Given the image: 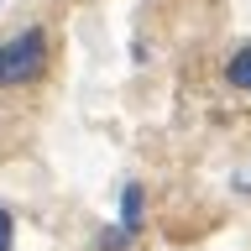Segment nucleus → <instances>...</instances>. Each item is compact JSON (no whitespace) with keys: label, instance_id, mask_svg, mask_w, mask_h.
I'll return each instance as SVG.
<instances>
[{"label":"nucleus","instance_id":"1","mask_svg":"<svg viewBox=\"0 0 251 251\" xmlns=\"http://www.w3.org/2000/svg\"><path fill=\"white\" fill-rule=\"evenodd\" d=\"M42 68H47V31L42 26H21L11 42H0V89L31 84Z\"/></svg>","mask_w":251,"mask_h":251},{"label":"nucleus","instance_id":"6","mask_svg":"<svg viewBox=\"0 0 251 251\" xmlns=\"http://www.w3.org/2000/svg\"><path fill=\"white\" fill-rule=\"evenodd\" d=\"M235 188H251V173H241V178H235Z\"/></svg>","mask_w":251,"mask_h":251},{"label":"nucleus","instance_id":"4","mask_svg":"<svg viewBox=\"0 0 251 251\" xmlns=\"http://www.w3.org/2000/svg\"><path fill=\"white\" fill-rule=\"evenodd\" d=\"M131 246V230H126V225H105V230H100V251H126Z\"/></svg>","mask_w":251,"mask_h":251},{"label":"nucleus","instance_id":"3","mask_svg":"<svg viewBox=\"0 0 251 251\" xmlns=\"http://www.w3.org/2000/svg\"><path fill=\"white\" fill-rule=\"evenodd\" d=\"M225 74H230V84H235V89H246V94H251V47H241V52L225 63Z\"/></svg>","mask_w":251,"mask_h":251},{"label":"nucleus","instance_id":"5","mask_svg":"<svg viewBox=\"0 0 251 251\" xmlns=\"http://www.w3.org/2000/svg\"><path fill=\"white\" fill-rule=\"evenodd\" d=\"M11 230H16V220H11V209H0V251H11Z\"/></svg>","mask_w":251,"mask_h":251},{"label":"nucleus","instance_id":"2","mask_svg":"<svg viewBox=\"0 0 251 251\" xmlns=\"http://www.w3.org/2000/svg\"><path fill=\"white\" fill-rule=\"evenodd\" d=\"M141 199H147V194H141V183H126V194H121V215H126V230H131V235L141 230Z\"/></svg>","mask_w":251,"mask_h":251}]
</instances>
